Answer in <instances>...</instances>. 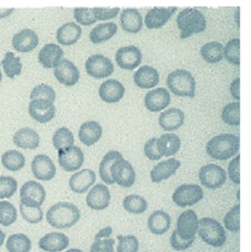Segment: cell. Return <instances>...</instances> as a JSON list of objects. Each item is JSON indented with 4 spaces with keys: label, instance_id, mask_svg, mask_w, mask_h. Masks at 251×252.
I'll use <instances>...</instances> for the list:
<instances>
[{
    "label": "cell",
    "instance_id": "b9f144b4",
    "mask_svg": "<svg viewBox=\"0 0 251 252\" xmlns=\"http://www.w3.org/2000/svg\"><path fill=\"white\" fill-rule=\"evenodd\" d=\"M75 142L73 133L67 127H62L57 129L53 136V146L57 150L66 147L72 146Z\"/></svg>",
    "mask_w": 251,
    "mask_h": 252
},
{
    "label": "cell",
    "instance_id": "30bf717a",
    "mask_svg": "<svg viewBox=\"0 0 251 252\" xmlns=\"http://www.w3.org/2000/svg\"><path fill=\"white\" fill-rule=\"evenodd\" d=\"M85 67L88 75L95 79L108 78L114 72L113 62L103 55L90 56L85 62Z\"/></svg>",
    "mask_w": 251,
    "mask_h": 252
},
{
    "label": "cell",
    "instance_id": "6125c7cd",
    "mask_svg": "<svg viewBox=\"0 0 251 252\" xmlns=\"http://www.w3.org/2000/svg\"><path fill=\"white\" fill-rule=\"evenodd\" d=\"M240 7H237V12H236L235 13V16H234V18H235L236 22H237V25H238V26L240 27Z\"/></svg>",
    "mask_w": 251,
    "mask_h": 252
},
{
    "label": "cell",
    "instance_id": "484cf974",
    "mask_svg": "<svg viewBox=\"0 0 251 252\" xmlns=\"http://www.w3.org/2000/svg\"><path fill=\"white\" fill-rule=\"evenodd\" d=\"M185 115L181 109L171 108L161 114L159 118V126L166 131L178 130L184 124Z\"/></svg>",
    "mask_w": 251,
    "mask_h": 252
},
{
    "label": "cell",
    "instance_id": "4fadbf2b",
    "mask_svg": "<svg viewBox=\"0 0 251 252\" xmlns=\"http://www.w3.org/2000/svg\"><path fill=\"white\" fill-rule=\"evenodd\" d=\"M115 60L121 69L133 70L141 64L142 53L139 48L136 46H125L116 51Z\"/></svg>",
    "mask_w": 251,
    "mask_h": 252
},
{
    "label": "cell",
    "instance_id": "ab89813d",
    "mask_svg": "<svg viewBox=\"0 0 251 252\" xmlns=\"http://www.w3.org/2000/svg\"><path fill=\"white\" fill-rule=\"evenodd\" d=\"M123 207L128 213L134 215L144 213L148 207L147 201L138 195H129L123 200Z\"/></svg>",
    "mask_w": 251,
    "mask_h": 252
},
{
    "label": "cell",
    "instance_id": "bcb514c9",
    "mask_svg": "<svg viewBox=\"0 0 251 252\" xmlns=\"http://www.w3.org/2000/svg\"><path fill=\"white\" fill-rule=\"evenodd\" d=\"M18 189V183L14 178L0 176V199L10 198Z\"/></svg>",
    "mask_w": 251,
    "mask_h": 252
},
{
    "label": "cell",
    "instance_id": "03108f58",
    "mask_svg": "<svg viewBox=\"0 0 251 252\" xmlns=\"http://www.w3.org/2000/svg\"><path fill=\"white\" fill-rule=\"evenodd\" d=\"M1 79H2V75H1V72L0 70V83H1Z\"/></svg>",
    "mask_w": 251,
    "mask_h": 252
},
{
    "label": "cell",
    "instance_id": "7402d4cb",
    "mask_svg": "<svg viewBox=\"0 0 251 252\" xmlns=\"http://www.w3.org/2000/svg\"><path fill=\"white\" fill-rule=\"evenodd\" d=\"M95 182V173L91 169H84L71 176L69 185L72 192L83 194L88 191Z\"/></svg>",
    "mask_w": 251,
    "mask_h": 252
},
{
    "label": "cell",
    "instance_id": "836d02e7",
    "mask_svg": "<svg viewBox=\"0 0 251 252\" xmlns=\"http://www.w3.org/2000/svg\"><path fill=\"white\" fill-rule=\"evenodd\" d=\"M118 27L114 22L99 24L91 30L89 38L93 44H100L110 40L116 35Z\"/></svg>",
    "mask_w": 251,
    "mask_h": 252
},
{
    "label": "cell",
    "instance_id": "94428289",
    "mask_svg": "<svg viewBox=\"0 0 251 252\" xmlns=\"http://www.w3.org/2000/svg\"><path fill=\"white\" fill-rule=\"evenodd\" d=\"M4 239H5V234L0 229V247L4 244Z\"/></svg>",
    "mask_w": 251,
    "mask_h": 252
},
{
    "label": "cell",
    "instance_id": "d6a6232c",
    "mask_svg": "<svg viewBox=\"0 0 251 252\" xmlns=\"http://www.w3.org/2000/svg\"><path fill=\"white\" fill-rule=\"evenodd\" d=\"M82 29L75 22H68L62 25L57 31V42L61 45L70 46L81 38Z\"/></svg>",
    "mask_w": 251,
    "mask_h": 252
},
{
    "label": "cell",
    "instance_id": "f35d334b",
    "mask_svg": "<svg viewBox=\"0 0 251 252\" xmlns=\"http://www.w3.org/2000/svg\"><path fill=\"white\" fill-rule=\"evenodd\" d=\"M1 64L4 73L11 79H13L16 75H20L22 72V64L20 59L16 57L12 52L6 53L4 59L1 61Z\"/></svg>",
    "mask_w": 251,
    "mask_h": 252
},
{
    "label": "cell",
    "instance_id": "ac0fdd59",
    "mask_svg": "<svg viewBox=\"0 0 251 252\" xmlns=\"http://www.w3.org/2000/svg\"><path fill=\"white\" fill-rule=\"evenodd\" d=\"M54 75L60 84L72 87L80 79V72L75 64L68 59H62L55 68Z\"/></svg>",
    "mask_w": 251,
    "mask_h": 252
},
{
    "label": "cell",
    "instance_id": "f907efd6",
    "mask_svg": "<svg viewBox=\"0 0 251 252\" xmlns=\"http://www.w3.org/2000/svg\"><path fill=\"white\" fill-rule=\"evenodd\" d=\"M31 100L35 99H45L50 101H55L56 98V93L50 86L41 84L35 87L31 92L29 95Z\"/></svg>",
    "mask_w": 251,
    "mask_h": 252
},
{
    "label": "cell",
    "instance_id": "91938a15",
    "mask_svg": "<svg viewBox=\"0 0 251 252\" xmlns=\"http://www.w3.org/2000/svg\"><path fill=\"white\" fill-rule=\"evenodd\" d=\"M13 10H14L13 8L0 9V19H3V18L7 17V16H10V15L13 13Z\"/></svg>",
    "mask_w": 251,
    "mask_h": 252
},
{
    "label": "cell",
    "instance_id": "680465c9",
    "mask_svg": "<svg viewBox=\"0 0 251 252\" xmlns=\"http://www.w3.org/2000/svg\"><path fill=\"white\" fill-rule=\"evenodd\" d=\"M112 233H113V229L111 226H106L96 235L95 238H109Z\"/></svg>",
    "mask_w": 251,
    "mask_h": 252
},
{
    "label": "cell",
    "instance_id": "d590c367",
    "mask_svg": "<svg viewBox=\"0 0 251 252\" xmlns=\"http://www.w3.org/2000/svg\"><path fill=\"white\" fill-rule=\"evenodd\" d=\"M200 55L207 63H219L223 59V45L218 41L206 43L202 46Z\"/></svg>",
    "mask_w": 251,
    "mask_h": 252
},
{
    "label": "cell",
    "instance_id": "11a10c76",
    "mask_svg": "<svg viewBox=\"0 0 251 252\" xmlns=\"http://www.w3.org/2000/svg\"><path fill=\"white\" fill-rule=\"evenodd\" d=\"M195 240V239L186 241V240L182 239L177 233V231L174 230L170 238L171 247L175 251H184V250H188L193 246Z\"/></svg>",
    "mask_w": 251,
    "mask_h": 252
},
{
    "label": "cell",
    "instance_id": "83f0119b",
    "mask_svg": "<svg viewBox=\"0 0 251 252\" xmlns=\"http://www.w3.org/2000/svg\"><path fill=\"white\" fill-rule=\"evenodd\" d=\"M119 21L121 28L129 33H138L143 27L142 16L136 8L124 9Z\"/></svg>",
    "mask_w": 251,
    "mask_h": 252
},
{
    "label": "cell",
    "instance_id": "ba28073f",
    "mask_svg": "<svg viewBox=\"0 0 251 252\" xmlns=\"http://www.w3.org/2000/svg\"><path fill=\"white\" fill-rule=\"evenodd\" d=\"M204 196L203 189L197 185H182L172 195V201L178 207H192L200 202Z\"/></svg>",
    "mask_w": 251,
    "mask_h": 252
},
{
    "label": "cell",
    "instance_id": "e0dca14e",
    "mask_svg": "<svg viewBox=\"0 0 251 252\" xmlns=\"http://www.w3.org/2000/svg\"><path fill=\"white\" fill-rule=\"evenodd\" d=\"M144 103L146 109L150 112H161L170 104V94L167 89H154L146 94Z\"/></svg>",
    "mask_w": 251,
    "mask_h": 252
},
{
    "label": "cell",
    "instance_id": "603a6c76",
    "mask_svg": "<svg viewBox=\"0 0 251 252\" xmlns=\"http://www.w3.org/2000/svg\"><path fill=\"white\" fill-rule=\"evenodd\" d=\"M39 39L38 35L30 29H24L15 34L12 45L19 53H29L36 48Z\"/></svg>",
    "mask_w": 251,
    "mask_h": 252
},
{
    "label": "cell",
    "instance_id": "4316f807",
    "mask_svg": "<svg viewBox=\"0 0 251 252\" xmlns=\"http://www.w3.org/2000/svg\"><path fill=\"white\" fill-rule=\"evenodd\" d=\"M63 54V50L57 44H46L38 53V62L44 68H56L61 61Z\"/></svg>",
    "mask_w": 251,
    "mask_h": 252
},
{
    "label": "cell",
    "instance_id": "1f68e13d",
    "mask_svg": "<svg viewBox=\"0 0 251 252\" xmlns=\"http://www.w3.org/2000/svg\"><path fill=\"white\" fill-rule=\"evenodd\" d=\"M181 141L175 133H164L157 140V148L162 157L175 155L181 149Z\"/></svg>",
    "mask_w": 251,
    "mask_h": 252
},
{
    "label": "cell",
    "instance_id": "8992f818",
    "mask_svg": "<svg viewBox=\"0 0 251 252\" xmlns=\"http://www.w3.org/2000/svg\"><path fill=\"white\" fill-rule=\"evenodd\" d=\"M19 197L21 204L25 207L40 208L45 201V189L41 184L35 181H29L22 185Z\"/></svg>",
    "mask_w": 251,
    "mask_h": 252
},
{
    "label": "cell",
    "instance_id": "3957f363",
    "mask_svg": "<svg viewBox=\"0 0 251 252\" xmlns=\"http://www.w3.org/2000/svg\"><path fill=\"white\" fill-rule=\"evenodd\" d=\"M177 25L181 31L180 37L182 39L190 38L193 34L206 31V19L204 15L196 8L184 9L177 16Z\"/></svg>",
    "mask_w": 251,
    "mask_h": 252
},
{
    "label": "cell",
    "instance_id": "7c38bea8",
    "mask_svg": "<svg viewBox=\"0 0 251 252\" xmlns=\"http://www.w3.org/2000/svg\"><path fill=\"white\" fill-rule=\"evenodd\" d=\"M199 226L197 215L193 210L183 212L177 220V233L180 238L188 241L195 239Z\"/></svg>",
    "mask_w": 251,
    "mask_h": 252
},
{
    "label": "cell",
    "instance_id": "d4e9b609",
    "mask_svg": "<svg viewBox=\"0 0 251 252\" xmlns=\"http://www.w3.org/2000/svg\"><path fill=\"white\" fill-rule=\"evenodd\" d=\"M69 238L60 232H50L40 239L38 247L47 252H60L69 247Z\"/></svg>",
    "mask_w": 251,
    "mask_h": 252
},
{
    "label": "cell",
    "instance_id": "f546056e",
    "mask_svg": "<svg viewBox=\"0 0 251 252\" xmlns=\"http://www.w3.org/2000/svg\"><path fill=\"white\" fill-rule=\"evenodd\" d=\"M13 142L22 149L35 150L39 146L40 136L30 127H22L15 133Z\"/></svg>",
    "mask_w": 251,
    "mask_h": 252
},
{
    "label": "cell",
    "instance_id": "ee69618b",
    "mask_svg": "<svg viewBox=\"0 0 251 252\" xmlns=\"http://www.w3.org/2000/svg\"><path fill=\"white\" fill-rule=\"evenodd\" d=\"M17 219V210L8 201H0V225L10 226Z\"/></svg>",
    "mask_w": 251,
    "mask_h": 252
},
{
    "label": "cell",
    "instance_id": "7a4b0ae2",
    "mask_svg": "<svg viewBox=\"0 0 251 252\" xmlns=\"http://www.w3.org/2000/svg\"><path fill=\"white\" fill-rule=\"evenodd\" d=\"M46 218L47 223L56 229H69L79 221L81 211L72 203L59 202L49 209Z\"/></svg>",
    "mask_w": 251,
    "mask_h": 252
},
{
    "label": "cell",
    "instance_id": "6da1fadb",
    "mask_svg": "<svg viewBox=\"0 0 251 252\" xmlns=\"http://www.w3.org/2000/svg\"><path fill=\"white\" fill-rule=\"evenodd\" d=\"M240 136L234 133H222L214 136L206 144V153L211 158L225 161L238 154Z\"/></svg>",
    "mask_w": 251,
    "mask_h": 252
},
{
    "label": "cell",
    "instance_id": "e7e4bbea",
    "mask_svg": "<svg viewBox=\"0 0 251 252\" xmlns=\"http://www.w3.org/2000/svg\"><path fill=\"white\" fill-rule=\"evenodd\" d=\"M240 189H238V191H237V199L238 200H240Z\"/></svg>",
    "mask_w": 251,
    "mask_h": 252
},
{
    "label": "cell",
    "instance_id": "816d5d0a",
    "mask_svg": "<svg viewBox=\"0 0 251 252\" xmlns=\"http://www.w3.org/2000/svg\"><path fill=\"white\" fill-rule=\"evenodd\" d=\"M114 244L112 238H94L90 252H114Z\"/></svg>",
    "mask_w": 251,
    "mask_h": 252
},
{
    "label": "cell",
    "instance_id": "c3c4849f",
    "mask_svg": "<svg viewBox=\"0 0 251 252\" xmlns=\"http://www.w3.org/2000/svg\"><path fill=\"white\" fill-rule=\"evenodd\" d=\"M74 17L77 22L84 26H90V25H94L97 21L94 16V9L88 8V7L75 8Z\"/></svg>",
    "mask_w": 251,
    "mask_h": 252
},
{
    "label": "cell",
    "instance_id": "be15d7a7",
    "mask_svg": "<svg viewBox=\"0 0 251 252\" xmlns=\"http://www.w3.org/2000/svg\"><path fill=\"white\" fill-rule=\"evenodd\" d=\"M66 252H84L82 250H78V249H71Z\"/></svg>",
    "mask_w": 251,
    "mask_h": 252
},
{
    "label": "cell",
    "instance_id": "9c48e42d",
    "mask_svg": "<svg viewBox=\"0 0 251 252\" xmlns=\"http://www.w3.org/2000/svg\"><path fill=\"white\" fill-rule=\"evenodd\" d=\"M111 176L114 183L125 188H130L136 182V172L132 164L122 158H118L112 164Z\"/></svg>",
    "mask_w": 251,
    "mask_h": 252
},
{
    "label": "cell",
    "instance_id": "277c9868",
    "mask_svg": "<svg viewBox=\"0 0 251 252\" xmlns=\"http://www.w3.org/2000/svg\"><path fill=\"white\" fill-rule=\"evenodd\" d=\"M167 85L178 97H195L196 81L193 74L184 69L172 71L167 78Z\"/></svg>",
    "mask_w": 251,
    "mask_h": 252
},
{
    "label": "cell",
    "instance_id": "7dc6e473",
    "mask_svg": "<svg viewBox=\"0 0 251 252\" xmlns=\"http://www.w3.org/2000/svg\"><path fill=\"white\" fill-rule=\"evenodd\" d=\"M118 244L116 252H138L139 242L134 235L122 236L118 235Z\"/></svg>",
    "mask_w": 251,
    "mask_h": 252
},
{
    "label": "cell",
    "instance_id": "e575fe53",
    "mask_svg": "<svg viewBox=\"0 0 251 252\" xmlns=\"http://www.w3.org/2000/svg\"><path fill=\"white\" fill-rule=\"evenodd\" d=\"M122 155L117 151H110L103 157L99 167L100 179L106 185H113L114 183L111 176L112 164L118 158H122Z\"/></svg>",
    "mask_w": 251,
    "mask_h": 252
},
{
    "label": "cell",
    "instance_id": "9a60e30c",
    "mask_svg": "<svg viewBox=\"0 0 251 252\" xmlns=\"http://www.w3.org/2000/svg\"><path fill=\"white\" fill-rule=\"evenodd\" d=\"M31 170L35 179L44 182L52 180L56 174V167L53 160L44 154L34 157L31 163Z\"/></svg>",
    "mask_w": 251,
    "mask_h": 252
},
{
    "label": "cell",
    "instance_id": "4dcf8cb0",
    "mask_svg": "<svg viewBox=\"0 0 251 252\" xmlns=\"http://www.w3.org/2000/svg\"><path fill=\"white\" fill-rule=\"evenodd\" d=\"M171 223V217L167 213L163 210H156L149 217L147 227L153 235H162L169 230Z\"/></svg>",
    "mask_w": 251,
    "mask_h": 252
},
{
    "label": "cell",
    "instance_id": "db71d44e",
    "mask_svg": "<svg viewBox=\"0 0 251 252\" xmlns=\"http://www.w3.org/2000/svg\"><path fill=\"white\" fill-rule=\"evenodd\" d=\"M157 140V138H151L144 144V155L147 157L148 159L151 160V161H158V160L162 158V156L160 155L159 151H158Z\"/></svg>",
    "mask_w": 251,
    "mask_h": 252
},
{
    "label": "cell",
    "instance_id": "8d00e7d4",
    "mask_svg": "<svg viewBox=\"0 0 251 252\" xmlns=\"http://www.w3.org/2000/svg\"><path fill=\"white\" fill-rule=\"evenodd\" d=\"M1 164L9 171L16 172L25 165V157L16 150H10L1 156Z\"/></svg>",
    "mask_w": 251,
    "mask_h": 252
},
{
    "label": "cell",
    "instance_id": "cb8c5ba5",
    "mask_svg": "<svg viewBox=\"0 0 251 252\" xmlns=\"http://www.w3.org/2000/svg\"><path fill=\"white\" fill-rule=\"evenodd\" d=\"M160 81L159 71L153 66H141L134 75V81L137 87L143 90L156 87Z\"/></svg>",
    "mask_w": 251,
    "mask_h": 252
},
{
    "label": "cell",
    "instance_id": "d6986e66",
    "mask_svg": "<svg viewBox=\"0 0 251 252\" xmlns=\"http://www.w3.org/2000/svg\"><path fill=\"white\" fill-rule=\"evenodd\" d=\"M177 10V7H154L150 9L144 19L146 27L150 30L162 28L166 25Z\"/></svg>",
    "mask_w": 251,
    "mask_h": 252
},
{
    "label": "cell",
    "instance_id": "5bb4252c",
    "mask_svg": "<svg viewBox=\"0 0 251 252\" xmlns=\"http://www.w3.org/2000/svg\"><path fill=\"white\" fill-rule=\"evenodd\" d=\"M29 116L40 124H47L54 118L56 108L53 102L45 99H35L28 107Z\"/></svg>",
    "mask_w": 251,
    "mask_h": 252
},
{
    "label": "cell",
    "instance_id": "5b68a950",
    "mask_svg": "<svg viewBox=\"0 0 251 252\" xmlns=\"http://www.w3.org/2000/svg\"><path fill=\"white\" fill-rule=\"evenodd\" d=\"M197 232L203 242L215 248L223 247L227 241L223 226L212 218H203L199 220Z\"/></svg>",
    "mask_w": 251,
    "mask_h": 252
},
{
    "label": "cell",
    "instance_id": "2e32d148",
    "mask_svg": "<svg viewBox=\"0 0 251 252\" xmlns=\"http://www.w3.org/2000/svg\"><path fill=\"white\" fill-rule=\"evenodd\" d=\"M87 206L91 210H105L109 207L111 201V193L109 188L103 184H97L93 187L86 196Z\"/></svg>",
    "mask_w": 251,
    "mask_h": 252
},
{
    "label": "cell",
    "instance_id": "6f0895ef",
    "mask_svg": "<svg viewBox=\"0 0 251 252\" xmlns=\"http://www.w3.org/2000/svg\"><path fill=\"white\" fill-rule=\"evenodd\" d=\"M240 78H237L232 81L231 86H230V92H231V96L234 97L237 101L240 100Z\"/></svg>",
    "mask_w": 251,
    "mask_h": 252
},
{
    "label": "cell",
    "instance_id": "52a82bcc",
    "mask_svg": "<svg viewBox=\"0 0 251 252\" xmlns=\"http://www.w3.org/2000/svg\"><path fill=\"white\" fill-rule=\"evenodd\" d=\"M199 179L201 185L207 189H219L226 182L227 173L218 164H208L200 168Z\"/></svg>",
    "mask_w": 251,
    "mask_h": 252
},
{
    "label": "cell",
    "instance_id": "f5cc1de1",
    "mask_svg": "<svg viewBox=\"0 0 251 252\" xmlns=\"http://www.w3.org/2000/svg\"><path fill=\"white\" fill-rule=\"evenodd\" d=\"M94 13L98 21H107L114 19L120 11L119 7H94Z\"/></svg>",
    "mask_w": 251,
    "mask_h": 252
},
{
    "label": "cell",
    "instance_id": "681fc988",
    "mask_svg": "<svg viewBox=\"0 0 251 252\" xmlns=\"http://www.w3.org/2000/svg\"><path fill=\"white\" fill-rule=\"evenodd\" d=\"M19 210L22 219L29 223L36 224L40 223L43 220L44 213L41 208H32L27 207L23 204L19 205Z\"/></svg>",
    "mask_w": 251,
    "mask_h": 252
},
{
    "label": "cell",
    "instance_id": "44dd1931",
    "mask_svg": "<svg viewBox=\"0 0 251 252\" xmlns=\"http://www.w3.org/2000/svg\"><path fill=\"white\" fill-rule=\"evenodd\" d=\"M180 167L181 161L175 158L161 161L155 165L153 170L150 171V179L153 183H161L175 175Z\"/></svg>",
    "mask_w": 251,
    "mask_h": 252
},
{
    "label": "cell",
    "instance_id": "74e56055",
    "mask_svg": "<svg viewBox=\"0 0 251 252\" xmlns=\"http://www.w3.org/2000/svg\"><path fill=\"white\" fill-rule=\"evenodd\" d=\"M5 247L8 252H29L32 242L25 234H14L8 237Z\"/></svg>",
    "mask_w": 251,
    "mask_h": 252
},
{
    "label": "cell",
    "instance_id": "8fae6325",
    "mask_svg": "<svg viewBox=\"0 0 251 252\" xmlns=\"http://www.w3.org/2000/svg\"><path fill=\"white\" fill-rule=\"evenodd\" d=\"M58 163L62 169L66 172L79 170L84 162V154L78 146L70 147L58 150Z\"/></svg>",
    "mask_w": 251,
    "mask_h": 252
},
{
    "label": "cell",
    "instance_id": "ffe728a7",
    "mask_svg": "<svg viewBox=\"0 0 251 252\" xmlns=\"http://www.w3.org/2000/svg\"><path fill=\"white\" fill-rule=\"evenodd\" d=\"M125 88L117 80L109 79L104 81L99 88V96L105 103H116L125 95Z\"/></svg>",
    "mask_w": 251,
    "mask_h": 252
},
{
    "label": "cell",
    "instance_id": "f1b7e54d",
    "mask_svg": "<svg viewBox=\"0 0 251 252\" xmlns=\"http://www.w3.org/2000/svg\"><path fill=\"white\" fill-rule=\"evenodd\" d=\"M103 135V127L97 121H88L80 127L78 137L85 146L90 147L97 143Z\"/></svg>",
    "mask_w": 251,
    "mask_h": 252
},
{
    "label": "cell",
    "instance_id": "9f6ffc18",
    "mask_svg": "<svg viewBox=\"0 0 251 252\" xmlns=\"http://www.w3.org/2000/svg\"><path fill=\"white\" fill-rule=\"evenodd\" d=\"M240 155H237L230 161L228 167V177L236 185H240Z\"/></svg>",
    "mask_w": 251,
    "mask_h": 252
},
{
    "label": "cell",
    "instance_id": "f6af8a7d",
    "mask_svg": "<svg viewBox=\"0 0 251 252\" xmlns=\"http://www.w3.org/2000/svg\"><path fill=\"white\" fill-rule=\"evenodd\" d=\"M225 228L231 232H238L240 230V205L237 204L231 208L224 218Z\"/></svg>",
    "mask_w": 251,
    "mask_h": 252
},
{
    "label": "cell",
    "instance_id": "7bdbcfd3",
    "mask_svg": "<svg viewBox=\"0 0 251 252\" xmlns=\"http://www.w3.org/2000/svg\"><path fill=\"white\" fill-rule=\"evenodd\" d=\"M223 58L235 66L240 65V40L235 38L230 40L223 47Z\"/></svg>",
    "mask_w": 251,
    "mask_h": 252
},
{
    "label": "cell",
    "instance_id": "60d3db41",
    "mask_svg": "<svg viewBox=\"0 0 251 252\" xmlns=\"http://www.w3.org/2000/svg\"><path fill=\"white\" fill-rule=\"evenodd\" d=\"M221 118L227 125L239 126L240 125V103L233 102L225 105L223 109Z\"/></svg>",
    "mask_w": 251,
    "mask_h": 252
}]
</instances>
